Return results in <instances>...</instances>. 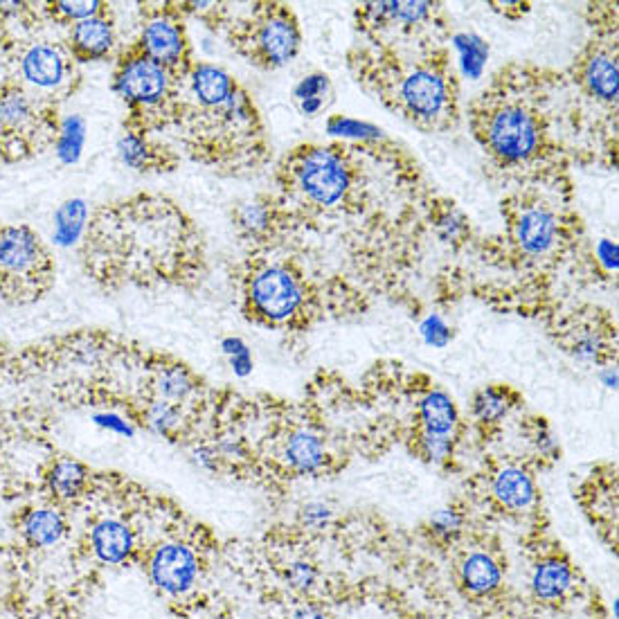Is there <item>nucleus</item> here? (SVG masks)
I'll return each mask as SVG.
<instances>
[{
  "instance_id": "nucleus-1",
  "label": "nucleus",
  "mask_w": 619,
  "mask_h": 619,
  "mask_svg": "<svg viewBox=\"0 0 619 619\" xmlns=\"http://www.w3.org/2000/svg\"><path fill=\"white\" fill-rule=\"evenodd\" d=\"M469 122L491 169L527 187L552 178L559 183L565 163L543 106V79L534 77L532 68H502L469 106Z\"/></svg>"
},
{
  "instance_id": "nucleus-2",
  "label": "nucleus",
  "mask_w": 619,
  "mask_h": 619,
  "mask_svg": "<svg viewBox=\"0 0 619 619\" xmlns=\"http://www.w3.org/2000/svg\"><path fill=\"white\" fill-rule=\"evenodd\" d=\"M358 84L426 133H446L460 124V82L446 50L421 59H399L394 52L352 57Z\"/></svg>"
},
{
  "instance_id": "nucleus-3",
  "label": "nucleus",
  "mask_w": 619,
  "mask_h": 619,
  "mask_svg": "<svg viewBox=\"0 0 619 619\" xmlns=\"http://www.w3.org/2000/svg\"><path fill=\"white\" fill-rule=\"evenodd\" d=\"M176 122L183 124L187 145L205 163L226 165L230 169L262 167L268 158L264 122L253 97L244 86L228 100L199 106L178 100Z\"/></svg>"
},
{
  "instance_id": "nucleus-4",
  "label": "nucleus",
  "mask_w": 619,
  "mask_h": 619,
  "mask_svg": "<svg viewBox=\"0 0 619 619\" xmlns=\"http://www.w3.org/2000/svg\"><path fill=\"white\" fill-rule=\"evenodd\" d=\"M284 201L295 214H340L358 210L361 169L345 145H300L277 167Z\"/></svg>"
},
{
  "instance_id": "nucleus-5",
  "label": "nucleus",
  "mask_w": 619,
  "mask_h": 619,
  "mask_svg": "<svg viewBox=\"0 0 619 619\" xmlns=\"http://www.w3.org/2000/svg\"><path fill=\"white\" fill-rule=\"evenodd\" d=\"M244 311L255 325L307 331L320 318V293L293 259H259L244 277Z\"/></svg>"
},
{
  "instance_id": "nucleus-6",
  "label": "nucleus",
  "mask_w": 619,
  "mask_h": 619,
  "mask_svg": "<svg viewBox=\"0 0 619 619\" xmlns=\"http://www.w3.org/2000/svg\"><path fill=\"white\" fill-rule=\"evenodd\" d=\"M502 219L507 255L527 268L556 266L579 237L577 217L547 201L538 187H525L502 201Z\"/></svg>"
},
{
  "instance_id": "nucleus-7",
  "label": "nucleus",
  "mask_w": 619,
  "mask_h": 619,
  "mask_svg": "<svg viewBox=\"0 0 619 619\" xmlns=\"http://www.w3.org/2000/svg\"><path fill=\"white\" fill-rule=\"evenodd\" d=\"M124 217L131 221L127 226L120 214L122 226L113 228L118 241L113 250L140 266V275L158 273L160 277H174L181 271V262L190 248V226L183 221V214L174 208V203L163 199H149L142 196L136 203H129Z\"/></svg>"
},
{
  "instance_id": "nucleus-8",
  "label": "nucleus",
  "mask_w": 619,
  "mask_h": 619,
  "mask_svg": "<svg viewBox=\"0 0 619 619\" xmlns=\"http://www.w3.org/2000/svg\"><path fill=\"white\" fill-rule=\"evenodd\" d=\"M113 91L131 109L133 124L129 129H160L176 120L181 77L149 59L133 46L124 52L113 75Z\"/></svg>"
},
{
  "instance_id": "nucleus-9",
  "label": "nucleus",
  "mask_w": 619,
  "mask_h": 619,
  "mask_svg": "<svg viewBox=\"0 0 619 619\" xmlns=\"http://www.w3.org/2000/svg\"><path fill=\"white\" fill-rule=\"evenodd\" d=\"M232 46L248 64L262 70L289 66L302 50L298 16L284 3H259L253 16L232 34Z\"/></svg>"
},
{
  "instance_id": "nucleus-10",
  "label": "nucleus",
  "mask_w": 619,
  "mask_h": 619,
  "mask_svg": "<svg viewBox=\"0 0 619 619\" xmlns=\"http://www.w3.org/2000/svg\"><path fill=\"white\" fill-rule=\"evenodd\" d=\"M565 354L586 365H615L617 358V325L608 311L586 307L572 311L556 322L552 329Z\"/></svg>"
},
{
  "instance_id": "nucleus-11",
  "label": "nucleus",
  "mask_w": 619,
  "mask_h": 619,
  "mask_svg": "<svg viewBox=\"0 0 619 619\" xmlns=\"http://www.w3.org/2000/svg\"><path fill=\"white\" fill-rule=\"evenodd\" d=\"M298 214L284 199L271 194H259L255 199L241 201L232 212V226L241 241L257 248H273L289 235Z\"/></svg>"
},
{
  "instance_id": "nucleus-12",
  "label": "nucleus",
  "mask_w": 619,
  "mask_h": 619,
  "mask_svg": "<svg viewBox=\"0 0 619 619\" xmlns=\"http://www.w3.org/2000/svg\"><path fill=\"white\" fill-rule=\"evenodd\" d=\"M136 48L176 77H183L194 64L185 25L169 7L147 16V21L142 23Z\"/></svg>"
},
{
  "instance_id": "nucleus-13",
  "label": "nucleus",
  "mask_w": 619,
  "mask_h": 619,
  "mask_svg": "<svg viewBox=\"0 0 619 619\" xmlns=\"http://www.w3.org/2000/svg\"><path fill=\"white\" fill-rule=\"evenodd\" d=\"M574 84L579 91L608 109H617L619 100V61L615 39L590 41L572 66Z\"/></svg>"
},
{
  "instance_id": "nucleus-14",
  "label": "nucleus",
  "mask_w": 619,
  "mask_h": 619,
  "mask_svg": "<svg viewBox=\"0 0 619 619\" xmlns=\"http://www.w3.org/2000/svg\"><path fill=\"white\" fill-rule=\"evenodd\" d=\"M442 12V3H426V0L399 3V0H390V3L356 5V21L363 34H367L372 41H379L383 34H410L415 30H424L428 28V23L433 25L437 14Z\"/></svg>"
},
{
  "instance_id": "nucleus-15",
  "label": "nucleus",
  "mask_w": 619,
  "mask_h": 619,
  "mask_svg": "<svg viewBox=\"0 0 619 619\" xmlns=\"http://www.w3.org/2000/svg\"><path fill=\"white\" fill-rule=\"evenodd\" d=\"M149 579L165 595L181 597L199 581V559L185 543H165L151 554Z\"/></svg>"
},
{
  "instance_id": "nucleus-16",
  "label": "nucleus",
  "mask_w": 619,
  "mask_h": 619,
  "mask_svg": "<svg viewBox=\"0 0 619 619\" xmlns=\"http://www.w3.org/2000/svg\"><path fill=\"white\" fill-rule=\"evenodd\" d=\"M39 237L30 228L0 230V277L7 280H30L48 262Z\"/></svg>"
},
{
  "instance_id": "nucleus-17",
  "label": "nucleus",
  "mask_w": 619,
  "mask_h": 619,
  "mask_svg": "<svg viewBox=\"0 0 619 619\" xmlns=\"http://www.w3.org/2000/svg\"><path fill=\"white\" fill-rule=\"evenodd\" d=\"M282 464L295 475H318L327 469V442L316 428L295 426L284 435L280 446Z\"/></svg>"
},
{
  "instance_id": "nucleus-18",
  "label": "nucleus",
  "mask_w": 619,
  "mask_h": 619,
  "mask_svg": "<svg viewBox=\"0 0 619 619\" xmlns=\"http://www.w3.org/2000/svg\"><path fill=\"white\" fill-rule=\"evenodd\" d=\"M491 498L498 502V507L514 511V514H523L529 511L538 500V489L534 475L529 473L523 464H500L496 471L491 473Z\"/></svg>"
},
{
  "instance_id": "nucleus-19",
  "label": "nucleus",
  "mask_w": 619,
  "mask_h": 619,
  "mask_svg": "<svg viewBox=\"0 0 619 619\" xmlns=\"http://www.w3.org/2000/svg\"><path fill=\"white\" fill-rule=\"evenodd\" d=\"M115 46V25L106 12L93 19L77 21L70 30V48L79 61H97L111 55Z\"/></svg>"
},
{
  "instance_id": "nucleus-20",
  "label": "nucleus",
  "mask_w": 619,
  "mask_h": 619,
  "mask_svg": "<svg viewBox=\"0 0 619 619\" xmlns=\"http://www.w3.org/2000/svg\"><path fill=\"white\" fill-rule=\"evenodd\" d=\"M91 547L102 563L120 565L136 547V536L124 520L104 518L91 529Z\"/></svg>"
},
{
  "instance_id": "nucleus-21",
  "label": "nucleus",
  "mask_w": 619,
  "mask_h": 619,
  "mask_svg": "<svg viewBox=\"0 0 619 619\" xmlns=\"http://www.w3.org/2000/svg\"><path fill=\"white\" fill-rule=\"evenodd\" d=\"M419 430L433 435L455 437L460 428V410H457L453 397L442 388L426 390L424 397L419 399L417 406Z\"/></svg>"
},
{
  "instance_id": "nucleus-22",
  "label": "nucleus",
  "mask_w": 619,
  "mask_h": 619,
  "mask_svg": "<svg viewBox=\"0 0 619 619\" xmlns=\"http://www.w3.org/2000/svg\"><path fill=\"white\" fill-rule=\"evenodd\" d=\"M118 156L124 165L138 169V172H169V154L163 147H158L145 131H124L118 140Z\"/></svg>"
},
{
  "instance_id": "nucleus-23",
  "label": "nucleus",
  "mask_w": 619,
  "mask_h": 619,
  "mask_svg": "<svg viewBox=\"0 0 619 619\" xmlns=\"http://www.w3.org/2000/svg\"><path fill=\"white\" fill-rule=\"evenodd\" d=\"M518 406V394L509 385H487L473 394L471 417L480 428H498Z\"/></svg>"
},
{
  "instance_id": "nucleus-24",
  "label": "nucleus",
  "mask_w": 619,
  "mask_h": 619,
  "mask_svg": "<svg viewBox=\"0 0 619 619\" xmlns=\"http://www.w3.org/2000/svg\"><path fill=\"white\" fill-rule=\"evenodd\" d=\"M529 586H532L536 599L561 601L574 588L572 565L565 559H559V556L538 561L532 570Z\"/></svg>"
},
{
  "instance_id": "nucleus-25",
  "label": "nucleus",
  "mask_w": 619,
  "mask_h": 619,
  "mask_svg": "<svg viewBox=\"0 0 619 619\" xmlns=\"http://www.w3.org/2000/svg\"><path fill=\"white\" fill-rule=\"evenodd\" d=\"M23 77L39 88H55L66 77V61L61 52L46 43L32 46L21 61Z\"/></svg>"
},
{
  "instance_id": "nucleus-26",
  "label": "nucleus",
  "mask_w": 619,
  "mask_h": 619,
  "mask_svg": "<svg viewBox=\"0 0 619 619\" xmlns=\"http://www.w3.org/2000/svg\"><path fill=\"white\" fill-rule=\"evenodd\" d=\"M430 223L442 244L460 250L471 241V219L453 201L439 199L430 205Z\"/></svg>"
},
{
  "instance_id": "nucleus-27",
  "label": "nucleus",
  "mask_w": 619,
  "mask_h": 619,
  "mask_svg": "<svg viewBox=\"0 0 619 619\" xmlns=\"http://www.w3.org/2000/svg\"><path fill=\"white\" fill-rule=\"evenodd\" d=\"M462 586L475 597H487L502 583V570L489 552H469L460 565Z\"/></svg>"
},
{
  "instance_id": "nucleus-28",
  "label": "nucleus",
  "mask_w": 619,
  "mask_h": 619,
  "mask_svg": "<svg viewBox=\"0 0 619 619\" xmlns=\"http://www.w3.org/2000/svg\"><path fill=\"white\" fill-rule=\"evenodd\" d=\"M334 84L327 73H311L293 88V104L302 118H318L334 102Z\"/></svg>"
},
{
  "instance_id": "nucleus-29",
  "label": "nucleus",
  "mask_w": 619,
  "mask_h": 619,
  "mask_svg": "<svg viewBox=\"0 0 619 619\" xmlns=\"http://www.w3.org/2000/svg\"><path fill=\"white\" fill-rule=\"evenodd\" d=\"M196 388H199V381H196V376L190 372V367H185L181 363H167L156 367L154 372L156 399L183 406V403L196 392Z\"/></svg>"
},
{
  "instance_id": "nucleus-30",
  "label": "nucleus",
  "mask_w": 619,
  "mask_h": 619,
  "mask_svg": "<svg viewBox=\"0 0 619 619\" xmlns=\"http://www.w3.org/2000/svg\"><path fill=\"white\" fill-rule=\"evenodd\" d=\"M66 534V520L55 507L32 509L23 518V536L32 547H52Z\"/></svg>"
},
{
  "instance_id": "nucleus-31",
  "label": "nucleus",
  "mask_w": 619,
  "mask_h": 619,
  "mask_svg": "<svg viewBox=\"0 0 619 619\" xmlns=\"http://www.w3.org/2000/svg\"><path fill=\"white\" fill-rule=\"evenodd\" d=\"M86 219H88L86 201L70 199L64 205H59V210L55 214V232H52L55 244L64 248L77 244L86 228Z\"/></svg>"
},
{
  "instance_id": "nucleus-32",
  "label": "nucleus",
  "mask_w": 619,
  "mask_h": 619,
  "mask_svg": "<svg viewBox=\"0 0 619 619\" xmlns=\"http://www.w3.org/2000/svg\"><path fill=\"white\" fill-rule=\"evenodd\" d=\"M86 480H88L86 466L75 460H68V457H64V460H57L55 464H52V469L48 473L50 491L55 493L57 498H64V500L77 498L79 493L84 491Z\"/></svg>"
},
{
  "instance_id": "nucleus-33",
  "label": "nucleus",
  "mask_w": 619,
  "mask_h": 619,
  "mask_svg": "<svg viewBox=\"0 0 619 619\" xmlns=\"http://www.w3.org/2000/svg\"><path fill=\"white\" fill-rule=\"evenodd\" d=\"M453 48L460 57V70L466 79H480L489 59V43L473 32H457Z\"/></svg>"
},
{
  "instance_id": "nucleus-34",
  "label": "nucleus",
  "mask_w": 619,
  "mask_h": 619,
  "mask_svg": "<svg viewBox=\"0 0 619 619\" xmlns=\"http://www.w3.org/2000/svg\"><path fill=\"white\" fill-rule=\"evenodd\" d=\"M86 145V122L79 115H68L61 122L59 138H57V156L64 165H75L82 158Z\"/></svg>"
},
{
  "instance_id": "nucleus-35",
  "label": "nucleus",
  "mask_w": 619,
  "mask_h": 619,
  "mask_svg": "<svg viewBox=\"0 0 619 619\" xmlns=\"http://www.w3.org/2000/svg\"><path fill=\"white\" fill-rule=\"evenodd\" d=\"M327 133L334 138L374 142V145H379V142H390L383 129L374 127L370 122L345 118V115H331L327 120Z\"/></svg>"
},
{
  "instance_id": "nucleus-36",
  "label": "nucleus",
  "mask_w": 619,
  "mask_h": 619,
  "mask_svg": "<svg viewBox=\"0 0 619 619\" xmlns=\"http://www.w3.org/2000/svg\"><path fill=\"white\" fill-rule=\"evenodd\" d=\"M145 424L154 430L156 435H174L178 428L183 426V410L176 403H169L163 399L149 401L145 408Z\"/></svg>"
},
{
  "instance_id": "nucleus-37",
  "label": "nucleus",
  "mask_w": 619,
  "mask_h": 619,
  "mask_svg": "<svg viewBox=\"0 0 619 619\" xmlns=\"http://www.w3.org/2000/svg\"><path fill=\"white\" fill-rule=\"evenodd\" d=\"M523 430H525L527 444L532 446V451H534L538 460L547 462V464L559 460L561 446H559V442H556L552 428L547 426L545 419H538V417L529 419V424H525Z\"/></svg>"
},
{
  "instance_id": "nucleus-38",
  "label": "nucleus",
  "mask_w": 619,
  "mask_h": 619,
  "mask_svg": "<svg viewBox=\"0 0 619 619\" xmlns=\"http://www.w3.org/2000/svg\"><path fill=\"white\" fill-rule=\"evenodd\" d=\"M415 442H417V453L433 466H444L455 457V446H457L455 437L433 435L426 433V430H417Z\"/></svg>"
},
{
  "instance_id": "nucleus-39",
  "label": "nucleus",
  "mask_w": 619,
  "mask_h": 619,
  "mask_svg": "<svg viewBox=\"0 0 619 619\" xmlns=\"http://www.w3.org/2000/svg\"><path fill=\"white\" fill-rule=\"evenodd\" d=\"M428 527L433 536H437L439 541H453L462 534L464 529V514L457 507H439L433 511V516L428 520Z\"/></svg>"
},
{
  "instance_id": "nucleus-40",
  "label": "nucleus",
  "mask_w": 619,
  "mask_h": 619,
  "mask_svg": "<svg viewBox=\"0 0 619 619\" xmlns=\"http://www.w3.org/2000/svg\"><path fill=\"white\" fill-rule=\"evenodd\" d=\"M334 516H336L334 507H331L325 500L304 502L298 511L300 525L304 529H309V532H325V529L334 523Z\"/></svg>"
},
{
  "instance_id": "nucleus-41",
  "label": "nucleus",
  "mask_w": 619,
  "mask_h": 619,
  "mask_svg": "<svg viewBox=\"0 0 619 619\" xmlns=\"http://www.w3.org/2000/svg\"><path fill=\"white\" fill-rule=\"evenodd\" d=\"M30 115V102L21 91L0 95V122L7 124V127H21L23 122L30 120Z\"/></svg>"
},
{
  "instance_id": "nucleus-42",
  "label": "nucleus",
  "mask_w": 619,
  "mask_h": 619,
  "mask_svg": "<svg viewBox=\"0 0 619 619\" xmlns=\"http://www.w3.org/2000/svg\"><path fill=\"white\" fill-rule=\"evenodd\" d=\"M221 352L228 356L232 372L241 376V379H244V376H248V374H253L255 361H253V354H250V349H248L244 340L237 338V336L223 338L221 340Z\"/></svg>"
},
{
  "instance_id": "nucleus-43",
  "label": "nucleus",
  "mask_w": 619,
  "mask_h": 619,
  "mask_svg": "<svg viewBox=\"0 0 619 619\" xmlns=\"http://www.w3.org/2000/svg\"><path fill=\"white\" fill-rule=\"evenodd\" d=\"M419 334L424 338L426 345L444 349L446 345H451L453 327H448L446 320L439 316V313H430V316L424 318V322L419 325Z\"/></svg>"
},
{
  "instance_id": "nucleus-44",
  "label": "nucleus",
  "mask_w": 619,
  "mask_h": 619,
  "mask_svg": "<svg viewBox=\"0 0 619 619\" xmlns=\"http://www.w3.org/2000/svg\"><path fill=\"white\" fill-rule=\"evenodd\" d=\"M318 568L307 559H298L289 565V570H286V581H289V586L295 592H311L313 588L318 586Z\"/></svg>"
},
{
  "instance_id": "nucleus-45",
  "label": "nucleus",
  "mask_w": 619,
  "mask_h": 619,
  "mask_svg": "<svg viewBox=\"0 0 619 619\" xmlns=\"http://www.w3.org/2000/svg\"><path fill=\"white\" fill-rule=\"evenodd\" d=\"M221 462H244L248 460V446L244 439L235 433H223L217 442L212 444Z\"/></svg>"
},
{
  "instance_id": "nucleus-46",
  "label": "nucleus",
  "mask_w": 619,
  "mask_h": 619,
  "mask_svg": "<svg viewBox=\"0 0 619 619\" xmlns=\"http://www.w3.org/2000/svg\"><path fill=\"white\" fill-rule=\"evenodd\" d=\"M55 10L59 14H64L66 19H73L77 23L106 12V5L97 3V0H79V3H57Z\"/></svg>"
},
{
  "instance_id": "nucleus-47",
  "label": "nucleus",
  "mask_w": 619,
  "mask_h": 619,
  "mask_svg": "<svg viewBox=\"0 0 619 619\" xmlns=\"http://www.w3.org/2000/svg\"><path fill=\"white\" fill-rule=\"evenodd\" d=\"M93 424L104 428V430H109V433L122 435V437L136 435V426H133L129 419H124L122 415H118V412H97V415H93Z\"/></svg>"
},
{
  "instance_id": "nucleus-48",
  "label": "nucleus",
  "mask_w": 619,
  "mask_h": 619,
  "mask_svg": "<svg viewBox=\"0 0 619 619\" xmlns=\"http://www.w3.org/2000/svg\"><path fill=\"white\" fill-rule=\"evenodd\" d=\"M595 266L604 268V271L610 275V273H617V244L610 239H601L597 248H595Z\"/></svg>"
},
{
  "instance_id": "nucleus-49",
  "label": "nucleus",
  "mask_w": 619,
  "mask_h": 619,
  "mask_svg": "<svg viewBox=\"0 0 619 619\" xmlns=\"http://www.w3.org/2000/svg\"><path fill=\"white\" fill-rule=\"evenodd\" d=\"M192 460H194V464L199 466V469H203V471H219V466L223 464V462L219 460L217 451H214V446H212V444L196 446L194 451H192Z\"/></svg>"
},
{
  "instance_id": "nucleus-50",
  "label": "nucleus",
  "mask_w": 619,
  "mask_h": 619,
  "mask_svg": "<svg viewBox=\"0 0 619 619\" xmlns=\"http://www.w3.org/2000/svg\"><path fill=\"white\" fill-rule=\"evenodd\" d=\"M493 10H496L498 14L505 16V19L509 21H518L523 19V16L532 10V5L529 3H491Z\"/></svg>"
},
{
  "instance_id": "nucleus-51",
  "label": "nucleus",
  "mask_w": 619,
  "mask_h": 619,
  "mask_svg": "<svg viewBox=\"0 0 619 619\" xmlns=\"http://www.w3.org/2000/svg\"><path fill=\"white\" fill-rule=\"evenodd\" d=\"M289 619H329V615L322 608H318V606L304 604L300 608H295Z\"/></svg>"
},
{
  "instance_id": "nucleus-52",
  "label": "nucleus",
  "mask_w": 619,
  "mask_h": 619,
  "mask_svg": "<svg viewBox=\"0 0 619 619\" xmlns=\"http://www.w3.org/2000/svg\"><path fill=\"white\" fill-rule=\"evenodd\" d=\"M601 381H604L606 388L617 390V370H615V365L604 367V372H601Z\"/></svg>"
}]
</instances>
